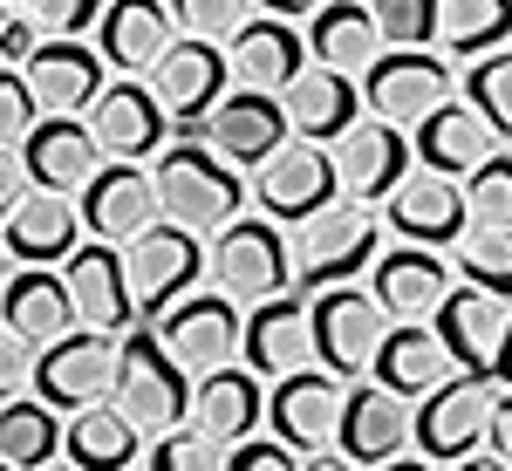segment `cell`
I'll return each instance as SVG.
<instances>
[{"label":"cell","instance_id":"obj_1","mask_svg":"<svg viewBox=\"0 0 512 471\" xmlns=\"http://www.w3.org/2000/svg\"><path fill=\"white\" fill-rule=\"evenodd\" d=\"M151 178H158V212L185 233H226L246 205V171H233L226 157L212 151L205 137H178L151 157Z\"/></svg>","mask_w":512,"mask_h":471},{"label":"cell","instance_id":"obj_2","mask_svg":"<svg viewBox=\"0 0 512 471\" xmlns=\"http://www.w3.org/2000/svg\"><path fill=\"white\" fill-rule=\"evenodd\" d=\"M383 253V219L362 198H335L308 226H294V287L321 294V287H355Z\"/></svg>","mask_w":512,"mask_h":471},{"label":"cell","instance_id":"obj_3","mask_svg":"<svg viewBox=\"0 0 512 471\" xmlns=\"http://www.w3.org/2000/svg\"><path fill=\"white\" fill-rule=\"evenodd\" d=\"M123 417L144 437H164L185 424V403H192V369L158 342V328H130L117 355V390H110Z\"/></svg>","mask_w":512,"mask_h":471},{"label":"cell","instance_id":"obj_4","mask_svg":"<svg viewBox=\"0 0 512 471\" xmlns=\"http://www.w3.org/2000/svg\"><path fill=\"white\" fill-rule=\"evenodd\" d=\"M492 403H499V376H492V369H458V376H444V383L410 410V451H424L431 465L472 458L478 444H485Z\"/></svg>","mask_w":512,"mask_h":471},{"label":"cell","instance_id":"obj_5","mask_svg":"<svg viewBox=\"0 0 512 471\" xmlns=\"http://www.w3.org/2000/svg\"><path fill=\"white\" fill-rule=\"evenodd\" d=\"M205 274H212L219 294H233L239 308L274 301V294L294 287V239L280 233L274 219H246V212H239L226 233H212Z\"/></svg>","mask_w":512,"mask_h":471},{"label":"cell","instance_id":"obj_6","mask_svg":"<svg viewBox=\"0 0 512 471\" xmlns=\"http://www.w3.org/2000/svg\"><path fill=\"white\" fill-rule=\"evenodd\" d=\"M458 96V76H451V62L437 55V48H383L376 55V69L362 76V103H369V117L390 123V130H417V123L444 110Z\"/></svg>","mask_w":512,"mask_h":471},{"label":"cell","instance_id":"obj_7","mask_svg":"<svg viewBox=\"0 0 512 471\" xmlns=\"http://www.w3.org/2000/svg\"><path fill=\"white\" fill-rule=\"evenodd\" d=\"M246 192L260 198V212L274 226H308L315 212H328L342 198V178H335V151L328 144H308V137H287L260 171H246Z\"/></svg>","mask_w":512,"mask_h":471},{"label":"cell","instance_id":"obj_8","mask_svg":"<svg viewBox=\"0 0 512 471\" xmlns=\"http://www.w3.org/2000/svg\"><path fill=\"white\" fill-rule=\"evenodd\" d=\"M308 328H315V362L328 376L355 383V376H369V362L383 349L390 314L369 287H321L308 294Z\"/></svg>","mask_w":512,"mask_h":471},{"label":"cell","instance_id":"obj_9","mask_svg":"<svg viewBox=\"0 0 512 471\" xmlns=\"http://www.w3.org/2000/svg\"><path fill=\"white\" fill-rule=\"evenodd\" d=\"M117 355H123V335L69 328L62 342H48L35 355V396L48 410H62V417H76L89 403H110V390H117Z\"/></svg>","mask_w":512,"mask_h":471},{"label":"cell","instance_id":"obj_10","mask_svg":"<svg viewBox=\"0 0 512 471\" xmlns=\"http://www.w3.org/2000/svg\"><path fill=\"white\" fill-rule=\"evenodd\" d=\"M151 89H158L164 117L171 130H185V137H205V117L226 103V89H233V62H226V48L219 41H198V35H178L171 41V55H164L158 69H151Z\"/></svg>","mask_w":512,"mask_h":471},{"label":"cell","instance_id":"obj_11","mask_svg":"<svg viewBox=\"0 0 512 471\" xmlns=\"http://www.w3.org/2000/svg\"><path fill=\"white\" fill-rule=\"evenodd\" d=\"M123 267H130L137 314H164V308H178L185 294H198V280H205V246H198V233L158 219L151 233H137L123 246Z\"/></svg>","mask_w":512,"mask_h":471},{"label":"cell","instance_id":"obj_12","mask_svg":"<svg viewBox=\"0 0 512 471\" xmlns=\"http://www.w3.org/2000/svg\"><path fill=\"white\" fill-rule=\"evenodd\" d=\"M342 403H349V383L342 376H328L321 362L308 369H294V376H280L274 396H267V424L287 451H335L342 444Z\"/></svg>","mask_w":512,"mask_h":471},{"label":"cell","instance_id":"obj_13","mask_svg":"<svg viewBox=\"0 0 512 471\" xmlns=\"http://www.w3.org/2000/svg\"><path fill=\"white\" fill-rule=\"evenodd\" d=\"M383 233H396L403 246H437V253H451L465 226H472V212H465V185L458 178H444V171H410L390 198H383Z\"/></svg>","mask_w":512,"mask_h":471},{"label":"cell","instance_id":"obj_14","mask_svg":"<svg viewBox=\"0 0 512 471\" xmlns=\"http://www.w3.org/2000/svg\"><path fill=\"white\" fill-rule=\"evenodd\" d=\"M239 335H246V314H239L233 294H185L178 308L158 314V342L192 376H212V369H226V362H239Z\"/></svg>","mask_w":512,"mask_h":471},{"label":"cell","instance_id":"obj_15","mask_svg":"<svg viewBox=\"0 0 512 471\" xmlns=\"http://www.w3.org/2000/svg\"><path fill=\"white\" fill-rule=\"evenodd\" d=\"M89 130H96V144L110 164H151V157L171 144V117H164L158 89L144 76H117L103 96H96V110H89Z\"/></svg>","mask_w":512,"mask_h":471},{"label":"cell","instance_id":"obj_16","mask_svg":"<svg viewBox=\"0 0 512 471\" xmlns=\"http://www.w3.org/2000/svg\"><path fill=\"white\" fill-rule=\"evenodd\" d=\"M76 212H82V226H89V239H110V246H130L137 233H151L164 219L151 164H103L76 192Z\"/></svg>","mask_w":512,"mask_h":471},{"label":"cell","instance_id":"obj_17","mask_svg":"<svg viewBox=\"0 0 512 471\" xmlns=\"http://www.w3.org/2000/svg\"><path fill=\"white\" fill-rule=\"evenodd\" d=\"M294 130H287V103L267 96V89H226V103L205 117V144L226 157L233 171H260L267 157L287 144Z\"/></svg>","mask_w":512,"mask_h":471},{"label":"cell","instance_id":"obj_18","mask_svg":"<svg viewBox=\"0 0 512 471\" xmlns=\"http://www.w3.org/2000/svg\"><path fill=\"white\" fill-rule=\"evenodd\" d=\"M451 287H458L451 253H437V246H403L396 239L390 253H376V267H369V294L383 301L390 321H431Z\"/></svg>","mask_w":512,"mask_h":471},{"label":"cell","instance_id":"obj_19","mask_svg":"<svg viewBox=\"0 0 512 471\" xmlns=\"http://www.w3.org/2000/svg\"><path fill=\"white\" fill-rule=\"evenodd\" d=\"M335 151V178H342V198H362V205H383V198L417 171V151H410V137L390 130V123L362 117L349 137H335L328 144Z\"/></svg>","mask_w":512,"mask_h":471},{"label":"cell","instance_id":"obj_20","mask_svg":"<svg viewBox=\"0 0 512 471\" xmlns=\"http://www.w3.org/2000/svg\"><path fill=\"white\" fill-rule=\"evenodd\" d=\"M62 280H69V294H76V321L82 328L123 335V328L137 321V294H130L123 246H110V239H82L76 253L62 260Z\"/></svg>","mask_w":512,"mask_h":471},{"label":"cell","instance_id":"obj_21","mask_svg":"<svg viewBox=\"0 0 512 471\" xmlns=\"http://www.w3.org/2000/svg\"><path fill=\"white\" fill-rule=\"evenodd\" d=\"M185 424H192L198 437H212L219 451L246 444V437L267 424V390H260V376H253L246 362H226V369L198 376L192 403H185Z\"/></svg>","mask_w":512,"mask_h":471},{"label":"cell","instance_id":"obj_22","mask_svg":"<svg viewBox=\"0 0 512 471\" xmlns=\"http://www.w3.org/2000/svg\"><path fill=\"white\" fill-rule=\"evenodd\" d=\"M239 362L253 376H294L315 362V328H308V294H274L246 308V335H239Z\"/></svg>","mask_w":512,"mask_h":471},{"label":"cell","instance_id":"obj_23","mask_svg":"<svg viewBox=\"0 0 512 471\" xmlns=\"http://www.w3.org/2000/svg\"><path fill=\"white\" fill-rule=\"evenodd\" d=\"M21 164H28V178H35V192H62L76 198L110 157L96 144V130L89 117H41L28 130V144H21Z\"/></svg>","mask_w":512,"mask_h":471},{"label":"cell","instance_id":"obj_24","mask_svg":"<svg viewBox=\"0 0 512 471\" xmlns=\"http://www.w3.org/2000/svg\"><path fill=\"white\" fill-rule=\"evenodd\" d=\"M103 69H110V62H103L89 41H41L21 76H28V89H35L41 117H89L96 96L110 89Z\"/></svg>","mask_w":512,"mask_h":471},{"label":"cell","instance_id":"obj_25","mask_svg":"<svg viewBox=\"0 0 512 471\" xmlns=\"http://www.w3.org/2000/svg\"><path fill=\"white\" fill-rule=\"evenodd\" d=\"M178 41V21L164 0H110L103 21H96V55L117 69V76H151Z\"/></svg>","mask_w":512,"mask_h":471},{"label":"cell","instance_id":"obj_26","mask_svg":"<svg viewBox=\"0 0 512 471\" xmlns=\"http://www.w3.org/2000/svg\"><path fill=\"white\" fill-rule=\"evenodd\" d=\"M410 410L417 403H403L390 396L383 383H349V403H342V458L349 465H390L410 451Z\"/></svg>","mask_w":512,"mask_h":471},{"label":"cell","instance_id":"obj_27","mask_svg":"<svg viewBox=\"0 0 512 471\" xmlns=\"http://www.w3.org/2000/svg\"><path fill=\"white\" fill-rule=\"evenodd\" d=\"M226 62H233L239 89H267V96H287V82L308 69V35L294 21H274V14H253L233 41H226Z\"/></svg>","mask_w":512,"mask_h":471},{"label":"cell","instance_id":"obj_28","mask_svg":"<svg viewBox=\"0 0 512 471\" xmlns=\"http://www.w3.org/2000/svg\"><path fill=\"white\" fill-rule=\"evenodd\" d=\"M0 239H7V253H14L21 267H62L82 239H89V226H82L76 198H62V192H28L14 212H7Z\"/></svg>","mask_w":512,"mask_h":471},{"label":"cell","instance_id":"obj_29","mask_svg":"<svg viewBox=\"0 0 512 471\" xmlns=\"http://www.w3.org/2000/svg\"><path fill=\"white\" fill-rule=\"evenodd\" d=\"M369 376H376L390 396H403V403H424L444 376H458V362H451V349L437 342L431 321H390V335H383V349H376V362H369Z\"/></svg>","mask_w":512,"mask_h":471},{"label":"cell","instance_id":"obj_30","mask_svg":"<svg viewBox=\"0 0 512 471\" xmlns=\"http://www.w3.org/2000/svg\"><path fill=\"white\" fill-rule=\"evenodd\" d=\"M383 48H390V41L376 28V7H369V0H328L315 21H308V62H315V69L369 76Z\"/></svg>","mask_w":512,"mask_h":471},{"label":"cell","instance_id":"obj_31","mask_svg":"<svg viewBox=\"0 0 512 471\" xmlns=\"http://www.w3.org/2000/svg\"><path fill=\"white\" fill-rule=\"evenodd\" d=\"M410 151H417V164H424V171L465 178V171H478L485 157L499 151V137H492V123L478 117L465 96H451L444 110H431V117L410 130Z\"/></svg>","mask_w":512,"mask_h":471},{"label":"cell","instance_id":"obj_32","mask_svg":"<svg viewBox=\"0 0 512 471\" xmlns=\"http://www.w3.org/2000/svg\"><path fill=\"white\" fill-rule=\"evenodd\" d=\"M287 130L294 137H308V144H335V137H349L355 123H362V89L355 76H335V69H301V76L287 82Z\"/></svg>","mask_w":512,"mask_h":471},{"label":"cell","instance_id":"obj_33","mask_svg":"<svg viewBox=\"0 0 512 471\" xmlns=\"http://www.w3.org/2000/svg\"><path fill=\"white\" fill-rule=\"evenodd\" d=\"M506 314L512 301H499V294H485V287H451L444 294V308L431 314L437 342L451 349V362L458 369H492V355H499V335H506Z\"/></svg>","mask_w":512,"mask_h":471},{"label":"cell","instance_id":"obj_34","mask_svg":"<svg viewBox=\"0 0 512 471\" xmlns=\"http://www.w3.org/2000/svg\"><path fill=\"white\" fill-rule=\"evenodd\" d=\"M0 321L28 342V349H48V342H62L76 321V294H69V280L55 274V267H21L14 287H7V301H0Z\"/></svg>","mask_w":512,"mask_h":471},{"label":"cell","instance_id":"obj_35","mask_svg":"<svg viewBox=\"0 0 512 471\" xmlns=\"http://www.w3.org/2000/svg\"><path fill=\"white\" fill-rule=\"evenodd\" d=\"M137 444H144V431L123 417L117 403H89V410H76L69 424H62V458L76 471H123L137 465Z\"/></svg>","mask_w":512,"mask_h":471},{"label":"cell","instance_id":"obj_36","mask_svg":"<svg viewBox=\"0 0 512 471\" xmlns=\"http://www.w3.org/2000/svg\"><path fill=\"white\" fill-rule=\"evenodd\" d=\"M437 48H444V62H478L492 48H512V0H444Z\"/></svg>","mask_w":512,"mask_h":471},{"label":"cell","instance_id":"obj_37","mask_svg":"<svg viewBox=\"0 0 512 471\" xmlns=\"http://www.w3.org/2000/svg\"><path fill=\"white\" fill-rule=\"evenodd\" d=\"M0 458L21 465V471L62 458V410H48L35 390L14 396V403H0Z\"/></svg>","mask_w":512,"mask_h":471},{"label":"cell","instance_id":"obj_38","mask_svg":"<svg viewBox=\"0 0 512 471\" xmlns=\"http://www.w3.org/2000/svg\"><path fill=\"white\" fill-rule=\"evenodd\" d=\"M458 96H465L478 117L492 123V137H499V144H512V48H492V55L465 62Z\"/></svg>","mask_w":512,"mask_h":471},{"label":"cell","instance_id":"obj_39","mask_svg":"<svg viewBox=\"0 0 512 471\" xmlns=\"http://www.w3.org/2000/svg\"><path fill=\"white\" fill-rule=\"evenodd\" d=\"M451 274L465 287H485L512 301V233H492V226H465V239L451 246Z\"/></svg>","mask_w":512,"mask_h":471},{"label":"cell","instance_id":"obj_40","mask_svg":"<svg viewBox=\"0 0 512 471\" xmlns=\"http://www.w3.org/2000/svg\"><path fill=\"white\" fill-rule=\"evenodd\" d=\"M458 185H465V212H472V226L512 233V144H506V151H492L478 171H465Z\"/></svg>","mask_w":512,"mask_h":471},{"label":"cell","instance_id":"obj_41","mask_svg":"<svg viewBox=\"0 0 512 471\" xmlns=\"http://www.w3.org/2000/svg\"><path fill=\"white\" fill-rule=\"evenodd\" d=\"M171 7V21H178V35H198V41H226L253 21V0H164Z\"/></svg>","mask_w":512,"mask_h":471},{"label":"cell","instance_id":"obj_42","mask_svg":"<svg viewBox=\"0 0 512 471\" xmlns=\"http://www.w3.org/2000/svg\"><path fill=\"white\" fill-rule=\"evenodd\" d=\"M437 7L444 0H376V28L390 48H437Z\"/></svg>","mask_w":512,"mask_h":471},{"label":"cell","instance_id":"obj_43","mask_svg":"<svg viewBox=\"0 0 512 471\" xmlns=\"http://www.w3.org/2000/svg\"><path fill=\"white\" fill-rule=\"evenodd\" d=\"M144 471H226V451H219L212 437H198L192 424H185V431H164L158 444H151Z\"/></svg>","mask_w":512,"mask_h":471},{"label":"cell","instance_id":"obj_44","mask_svg":"<svg viewBox=\"0 0 512 471\" xmlns=\"http://www.w3.org/2000/svg\"><path fill=\"white\" fill-rule=\"evenodd\" d=\"M110 0H28V21H35L48 41H82L96 21H103Z\"/></svg>","mask_w":512,"mask_h":471},{"label":"cell","instance_id":"obj_45","mask_svg":"<svg viewBox=\"0 0 512 471\" xmlns=\"http://www.w3.org/2000/svg\"><path fill=\"white\" fill-rule=\"evenodd\" d=\"M41 123V103L21 69H0V144H28V130Z\"/></svg>","mask_w":512,"mask_h":471},{"label":"cell","instance_id":"obj_46","mask_svg":"<svg viewBox=\"0 0 512 471\" xmlns=\"http://www.w3.org/2000/svg\"><path fill=\"white\" fill-rule=\"evenodd\" d=\"M35 355L41 349H28V342L0 321V403H14V396L35 390Z\"/></svg>","mask_w":512,"mask_h":471},{"label":"cell","instance_id":"obj_47","mask_svg":"<svg viewBox=\"0 0 512 471\" xmlns=\"http://www.w3.org/2000/svg\"><path fill=\"white\" fill-rule=\"evenodd\" d=\"M226 471H301V458L280 437H246V444L226 451Z\"/></svg>","mask_w":512,"mask_h":471},{"label":"cell","instance_id":"obj_48","mask_svg":"<svg viewBox=\"0 0 512 471\" xmlns=\"http://www.w3.org/2000/svg\"><path fill=\"white\" fill-rule=\"evenodd\" d=\"M28 192H35V178H28V164H21V144H0V226H7V212Z\"/></svg>","mask_w":512,"mask_h":471},{"label":"cell","instance_id":"obj_49","mask_svg":"<svg viewBox=\"0 0 512 471\" xmlns=\"http://www.w3.org/2000/svg\"><path fill=\"white\" fill-rule=\"evenodd\" d=\"M41 41H48V35H41L28 14H21V21H7V28H0V62H7V69H28V55H35Z\"/></svg>","mask_w":512,"mask_h":471},{"label":"cell","instance_id":"obj_50","mask_svg":"<svg viewBox=\"0 0 512 471\" xmlns=\"http://www.w3.org/2000/svg\"><path fill=\"white\" fill-rule=\"evenodd\" d=\"M485 451L512 465V390H499V403H492V424H485Z\"/></svg>","mask_w":512,"mask_h":471},{"label":"cell","instance_id":"obj_51","mask_svg":"<svg viewBox=\"0 0 512 471\" xmlns=\"http://www.w3.org/2000/svg\"><path fill=\"white\" fill-rule=\"evenodd\" d=\"M260 14H274V21H315L328 0H253Z\"/></svg>","mask_w":512,"mask_h":471},{"label":"cell","instance_id":"obj_52","mask_svg":"<svg viewBox=\"0 0 512 471\" xmlns=\"http://www.w3.org/2000/svg\"><path fill=\"white\" fill-rule=\"evenodd\" d=\"M492 376H499V390H512V314H506V335H499V355H492Z\"/></svg>","mask_w":512,"mask_h":471},{"label":"cell","instance_id":"obj_53","mask_svg":"<svg viewBox=\"0 0 512 471\" xmlns=\"http://www.w3.org/2000/svg\"><path fill=\"white\" fill-rule=\"evenodd\" d=\"M301 471H362V465H349L342 451H308V458H301Z\"/></svg>","mask_w":512,"mask_h":471},{"label":"cell","instance_id":"obj_54","mask_svg":"<svg viewBox=\"0 0 512 471\" xmlns=\"http://www.w3.org/2000/svg\"><path fill=\"white\" fill-rule=\"evenodd\" d=\"M376 471H437L424 451H403V458H390V465H376Z\"/></svg>","mask_w":512,"mask_h":471},{"label":"cell","instance_id":"obj_55","mask_svg":"<svg viewBox=\"0 0 512 471\" xmlns=\"http://www.w3.org/2000/svg\"><path fill=\"white\" fill-rule=\"evenodd\" d=\"M14 274H21V260L7 253V239H0V301H7V287H14Z\"/></svg>","mask_w":512,"mask_h":471},{"label":"cell","instance_id":"obj_56","mask_svg":"<svg viewBox=\"0 0 512 471\" xmlns=\"http://www.w3.org/2000/svg\"><path fill=\"white\" fill-rule=\"evenodd\" d=\"M451 471H512V465H506V458H492V451H485V458H458Z\"/></svg>","mask_w":512,"mask_h":471},{"label":"cell","instance_id":"obj_57","mask_svg":"<svg viewBox=\"0 0 512 471\" xmlns=\"http://www.w3.org/2000/svg\"><path fill=\"white\" fill-rule=\"evenodd\" d=\"M21 14H28V0H0V28H7V21H21Z\"/></svg>","mask_w":512,"mask_h":471},{"label":"cell","instance_id":"obj_58","mask_svg":"<svg viewBox=\"0 0 512 471\" xmlns=\"http://www.w3.org/2000/svg\"><path fill=\"white\" fill-rule=\"evenodd\" d=\"M35 471H76V465H69V458H48V465H35Z\"/></svg>","mask_w":512,"mask_h":471},{"label":"cell","instance_id":"obj_59","mask_svg":"<svg viewBox=\"0 0 512 471\" xmlns=\"http://www.w3.org/2000/svg\"><path fill=\"white\" fill-rule=\"evenodd\" d=\"M0 471H21V465H7V458H0Z\"/></svg>","mask_w":512,"mask_h":471},{"label":"cell","instance_id":"obj_60","mask_svg":"<svg viewBox=\"0 0 512 471\" xmlns=\"http://www.w3.org/2000/svg\"><path fill=\"white\" fill-rule=\"evenodd\" d=\"M123 471H144V465H123Z\"/></svg>","mask_w":512,"mask_h":471},{"label":"cell","instance_id":"obj_61","mask_svg":"<svg viewBox=\"0 0 512 471\" xmlns=\"http://www.w3.org/2000/svg\"><path fill=\"white\" fill-rule=\"evenodd\" d=\"M369 7H376V0H369Z\"/></svg>","mask_w":512,"mask_h":471}]
</instances>
